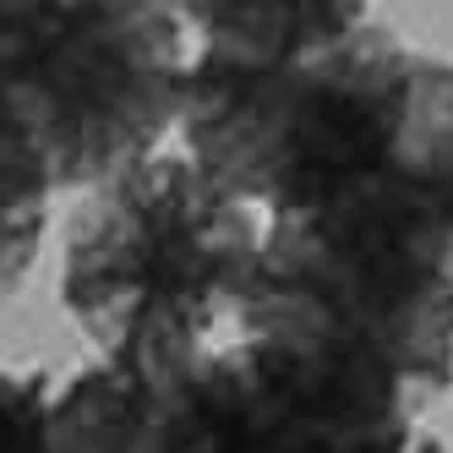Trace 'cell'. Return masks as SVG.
I'll use <instances>...</instances> for the list:
<instances>
[{
    "label": "cell",
    "mask_w": 453,
    "mask_h": 453,
    "mask_svg": "<svg viewBox=\"0 0 453 453\" xmlns=\"http://www.w3.org/2000/svg\"><path fill=\"white\" fill-rule=\"evenodd\" d=\"M50 372H0V453H55Z\"/></svg>",
    "instance_id": "obj_7"
},
{
    "label": "cell",
    "mask_w": 453,
    "mask_h": 453,
    "mask_svg": "<svg viewBox=\"0 0 453 453\" xmlns=\"http://www.w3.org/2000/svg\"><path fill=\"white\" fill-rule=\"evenodd\" d=\"M235 334L349 355L426 410L453 388V191L355 180L263 213Z\"/></svg>",
    "instance_id": "obj_2"
},
{
    "label": "cell",
    "mask_w": 453,
    "mask_h": 453,
    "mask_svg": "<svg viewBox=\"0 0 453 453\" xmlns=\"http://www.w3.org/2000/svg\"><path fill=\"white\" fill-rule=\"evenodd\" d=\"M263 246V213L191 153H148L88 186L60 246V306L99 355L213 344Z\"/></svg>",
    "instance_id": "obj_3"
},
{
    "label": "cell",
    "mask_w": 453,
    "mask_h": 453,
    "mask_svg": "<svg viewBox=\"0 0 453 453\" xmlns=\"http://www.w3.org/2000/svg\"><path fill=\"white\" fill-rule=\"evenodd\" d=\"M50 197L55 186H50L39 142L0 110V306L34 273V257L50 224Z\"/></svg>",
    "instance_id": "obj_6"
},
{
    "label": "cell",
    "mask_w": 453,
    "mask_h": 453,
    "mask_svg": "<svg viewBox=\"0 0 453 453\" xmlns=\"http://www.w3.org/2000/svg\"><path fill=\"white\" fill-rule=\"evenodd\" d=\"M366 6L372 0H170L186 39H197L203 55L246 60V66L328 44L366 22Z\"/></svg>",
    "instance_id": "obj_5"
},
{
    "label": "cell",
    "mask_w": 453,
    "mask_h": 453,
    "mask_svg": "<svg viewBox=\"0 0 453 453\" xmlns=\"http://www.w3.org/2000/svg\"><path fill=\"white\" fill-rule=\"evenodd\" d=\"M191 39L170 0H0V110L55 191L158 153L180 120Z\"/></svg>",
    "instance_id": "obj_4"
},
{
    "label": "cell",
    "mask_w": 453,
    "mask_h": 453,
    "mask_svg": "<svg viewBox=\"0 0 453 453\" xmlns=\"http://www.w3.org/2000/svg\"><path fill=\"white\" fill-rule=\"evenodd\" d=\"M175 132L257 213L355 180L453 191V60L372 17L268 66L191 50Z\"/></svg>",
    "instance_id": "obj_1"
}]
</instances>
